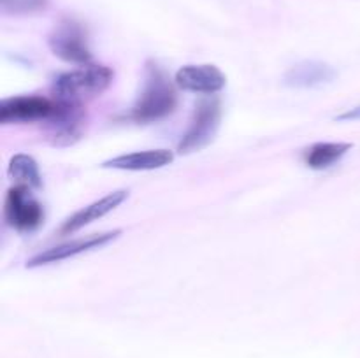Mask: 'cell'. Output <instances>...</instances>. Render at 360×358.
<instances>
[{
  "label": "cell",
  "mask_w": 360,
  "mask_h": 358,
  "mask_svg": "<svg viewBox=\"0 0 360 358\" xmlns=\"http://www.w3.org/2000/svg\"><path fill=\"white\" fill-rule=\"evenodd\" d=\"M178 102L179 98L174 81L169 79L167 72L162 67L150 62L146 65L143 91L139 93L127 118L139 125L162 121L176 111Z\"/></svg>",
  "instance_id": "cell-1"
},
{
  "label": "cell",
  "mask_w": 360,
  "mask_h": 358,
  "mask_svg": "<svg viewBox=\"0 0 360 358\" xmlns=\"http://www.w3.org/2000/svg\"><path fill=\"white\" fill-rule=\"evenodd\" d=\"M115 79V72L105 65L88 63L79 69L60 74L53 83V98L74 104H86L104 93Z\"/></svg>",
  "instance_id": "cell-2"
},
{
  "label": "cell",
  "mask_w": 360,
  "mask_h": 358,
  "mask_svg": "<svg viewBox=\"0 0 360 358\" xmlns=\"http://www.w3.org/2000/svg\"><path fill=\"white\" fill-rule=\"evenodd\" d=\"M48 46L56 58L74 65L91 63V49L88 30L74 18H62L48 35Z\"/></svg>",
  "instance_id": "cell-3"
},
{
  "label": "cell",
  "mask_w": 360,
  "mask_h": 358,
  "mask_svg": "<svg viewBox=\"0 0 360 358\" xmlns=\"http://www.w3.org/2000/svg\"><path fill=\"white\" fill-rule=\"evenodd\" d=\"M221 102L218 97L202 98L195 104L192 118L188 121V128L183 133L178 144V153L190 154L204 150L217 135L221 121Z\"/></svg>",
  "instance_id": "cell-4"
},
{
  "label": "cell",
  "mask_w": 360,
  "mask_h": 358,
  "mask_svg": "<svg viewBox=\"0 0 360 358\" xmlns=\"http://www.w3.org/2000/svg\"><path fill=\"white\" fill-rule=\"evenodd\" d=\"M44 206L32 195L27 186L14 185L7 190L4 199V220L20 234L34 232L44 223Z\"/></svg>",
  "instance_id": "cell-5"
},
{
  "label": "cell",
  "mask_w": 360,
  "mask_h": 358,
  "mask_svg": "<svg viewBox=\"0 0 360 358\" xmlns=\"http://www.w3.org/2000/svg\"><path fill=\"white\" fill-rule=\"evenodd\" d=\"M56 109L51 118L46 121V133L53 146H70L83 135L86 111L83 104L63 102L55 98Z\"/></svg>",
  "instance_id": "cell-6"
},
{
  "label": "cell",
  "mask_w": 360,
  "mask_h": 358,
  "mask_svg": "<svg viewBox=\"0 0 360 358\" xmlns=\"http://www.w3.org/2000/svg\"><path fill=\"white\" fill-rule=\"evenodd\" d=\"M56 109L55 98L42 95H16L0 102V123H46Z\"/></svg>",
  "instance_id": "cell-7"
},
{
  "label": "cell",
  "mask_w": 360,
  "mask_h": 358,
  "mask_svg": "<svg viewBox=\"0 0 360 358\" xmlns=\"http://www.w3.org/2000/svg\"><path fill=\"white\" fill-rule=\"evenodd\" d=\"M120 235H122V230L116 228V230L102 232V234H91V235H86V237L63 242V244L44 249V251L32 256V258L27 262V269H35V267L49 265V263H58V262H63V260L74 258V256L81 255V253H88L91 251V249H98L102 248V246H108L109 242L116 241Z\"/></svg>",
  "instance_id": "cell-8"
},
{
  "label": "cell",
  "mask_w": 360,
  "mask_h": 358,
  "mask_svg": "<svg viewBox=\"0 0 360 358\" xmlns=\"http://www.w3.org/2000/svg\"><path fill=\"white\" fill-rule=\"evenodd\" d=\"M174 83L176 86L190 93L213 97L227 86V76L213 63L183 65L176 72Z\"/></svg>",
  "instance_id": "cell-9"
},
{
  "label": "cell",
  "mask_w": 360,
  "mask_h": 358,
  "mask_svg": "<svg viewBox=\"0 0 360 358\" xmlns=\"http://www.w3.org/2000/svg\"><path fill=\"white\" fill-rule=\"evenodd\" d=\"M127 199H129V192H127V190H116V192L108 193V195H104L102 199L95 200V202L88 204L83 209L70 214V216L63 221L62 227H60V234L69 235L81 230V228H84L86 225L94 223V221L104 218L105 214L112 213V211L118 206H122Z\"/></svg>",
  "instance_id": "cell-10"
},
{
  "label": "cell",
  "mask_w": 360,
  "mask_h": 358,
  "mask_svg": "<svg viewBox=\"0 0 360 358\" xmlns=\"http://www.w3.org/2000/svg\"><path fill=\"white\" fill-rule=\"evenodd\" d=\"M338 77V70L326 62H315V60H306L290 67L285 74L283 81L288 88H297V90H313V88H322L330 84Z\"/></svg>",
  "instance_id": "cell-11"
},
{
  "label": "cell",
  "mask_w": 360,
  "mask_h": 358,
  "mask_svg": "<svg viewBox=\"0 0 360 358\" xmlns=\"http://www.w3.org/2000/svg\"><path fill=\"white\" fill-rule=\"evenodd\" d=\"M174 161V151L171 150H146V151H132V153L118 154V157L105 160L101 165L102 168H116V171H157L164 168Z\"/></svg>",
  "instance_id": "cell-12"
},
{
  "label": "cell",
  "mask_w": 360,
  "mask_h": 358,
  "mask_svg": "<svg viewBox=\"0 0 360 358\" xmlns=\"http://www.w3.org/2000/svg\"><path fill=\"white\" fill-rule=\"evenodd\" d=\"M354 147L350 142H315L304 151V164L311 171H326L340 164L345 154Z\"/></svg>",
  "instance_id": "cell-13"
},
{
  "label": "cell",
  "mask_w": 360,
  "mask_h": 358,
  "mask_svg": "<svg viewBox=\"0 0 360 358\" xmlns=\"http://www.w3.org/2000/svg\"><path fill=\"white\" fill-rule=\"evenodd\" d=\"M7 175L14 181V185L27 186L30 190H37L42 186V175L39 165L30 154H14L7 167Z\"/></svg>",
  "instance_id": "cell-14"
},
{
  "label": "cell",
  "mask_w": 360,
  "mask_h": 358,
  "mask_svg": "<svg viewBox=\"0 0 360 358\" xmlns=\"http://www.w3.org/2000/svg\"><path fill=\"white\" fill-rule=\"evenodd\" d=\"M49 0H0V9L6 16H30L48 9Z\"/></svg>",
  "instance_id": "cell-15"
},
{
  "label": "cell",
  "mask_w": 360,
  "mask_h": 358,
  "mask_svg": "<svg viewBox=\"0 0 360 358\" xmlns=\"http://www.w3.org/2000/svg\"><path fill=\"white\" fill-rule=\"evenodd\" d=\"M336 121H360V105L338 114Z\"/></svg>",
  "instance_id": "cell-16"
}]
</instances>
